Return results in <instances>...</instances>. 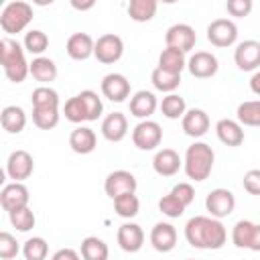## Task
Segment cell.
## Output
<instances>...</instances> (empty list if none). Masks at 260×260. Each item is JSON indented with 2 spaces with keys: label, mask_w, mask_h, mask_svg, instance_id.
Listing matches in <instances>:
<instances>
[{
  "label": "cell",
  "mask_w": 260,
  "mask_h": 260,
  "mask_svg": "<svg viewBox=\"0 0 260 260\" xmlns=\"http://www.w3.org/2000/svg\"><path fill=\"white\" fill-rule=\"evenodd\" d=\"M132 142L140 150H154L162 142V128L154 120H142L132 130Z\"/></svg>",
  "instance_id": "cell-5"
},
{
  "label": "cell",
  "mask_w": 260,
  "mask_h": 260,
  "mask_svg": "<svg viewBox=\"0 0 260 260\" xmlns=\"http://www.w3.org/2000/svg\"><path fill=\"white\" fill-rule=\"evenodd\" d=\"M30 104L32 110H59V93L49 85H41L32 91Z\"/></svg>",
  "instance_id": "cell-28"
},
{
  "label": "cell",
  "mask_w": 260,
  "mask_h": 260,
  "mask_svg": "<svg viewBox=\"0 0 260 260\" xmlns=\"http://www.w3.org/2000/svg\"><path fill=\"white\" fill-rule=\"evenodd\" d=\"M35 171V160L32 154L26 150H14L10 152L8 160H6V175L12 179V183H22L24 179H28Z\"/></svg>",
  "instance_id": "cell-11"
},
{
  "label": "cell",
  "mask_w": 260,
  "mask_h": 260,
  "mask_svg": "<svg viewBox=\"0 0 260 260\" xmlns=\"http://www.w3.org/2000/svg\"><path fill=\"white\" fill-rule=\"evenodd\" d=\"M234 61L240 71H258L260 67V43L254 39L242 41L236 45Z\"/></svg>",
  "instance_id": "cell-12"
},
{
  "label": "cell",
  "mask_w": 260,
  "mask_h": 260,
  "mask_svg": "<svg viewBox=\"0 0 260 260\" xmlns=\"http://www.w3.org/2000/svg\"><path fill=\"white\" fill-rule=\"evenodd\" d=\"M69 146L77 154H89L98 146V136L89 126H77L69 134Z\"/></svg>",
  "instance_id": "cell-23"
},
{
  "label": "cell",
  "mask_w": 260,
  "mask_h": 260,
  "mask_svg": "<svg viewBox=\"0 0 260 260\" xmlns=\"http://www.w3.org/2000/svg\"><path fill=\"white\" fill-rule=\"evenodd\" d=\"M95 41L87 32H73L67 39V55L75 61H85L93 55Z\"/></svg>",
  "instance_id": "cell-21"
},
{
  "label": "cell",
  "mask_w": 260,
  "mask_h": 260,
  "mask_svg": "<svg viewBox=\"0 0 260 260\" xmlns=\"http://www.w3.org/2000/svg\"><path fill=\"white\" fill-rule=\"evenodd\" d=\"M250 89H252V93L260 95V69L254 71V75L250 77Z\"/></svg>",
  "instance_id": "cell-48"
},
{
  "label": "cell",
  "mask_w": 260,
  "mask_h": 260,
  "mask_svg": "<svg viewBox=\"0 0 260 260\" xmlns=\"http://www.w3.org/2000/svg\"><path fill=\"white\" fill-rule=\"evenodd\" d=\"M158 108H160L162 116L169 118V120H179V118H183L185 112H187V104H185V100H183L179 93H167V95L160 100Z\"/></svg>",
  "instance_id": "cell-31"
},
{
  "label": "cell",
  "mask_w": 260,
  "mask_h": 260,
  "mask_svg": "<svg viewBox=\"0 0 260 260\" xmlns=\"http://www.w3.org/2000/svg\"><path fill=\"white\" fill-rule=\"evenodd\" d=\"M136 177L130 173V171H124V169H118V171H112L106 181H104V191L106 195L114 201L116 197L120 195H126V193H136Z\"/></svg>",
  "instance_id": "cell-8"
},
{
  "label": "cell",
  "mask_w": 260,
  "mask_h": 260,
  "mask_svg": "<svg viewBox=\"0 0 260 260\" xmlns=\"http://www.w3.org/2000/svg\"><path fill=\"white\" fill-rule=\"evenodd\" d=\"M187 260H195V258H187Z\"/></svg>",
  "instance_id": "cell-51"
},
{
  "label": "cell",
  "mask_w": 260,
  "mask_h": 260,
  "mask_svg": "<svg viewBox=\"0 0 260 260\" xmlns=\"http://www.w3.org/2000/svg\"><path fill=\"white\" fill-rule=\"evenodd\" d=\"M8 219L12 223V228H16L18 232H30L37 223V217L32 213L30 207H22V209H14L8 213Z\"/></svg>",
  "instance_id": "cell-39"
},
{
  "label": "cell",
  "mask_w": 260,
  "mask_h": 260,
  "mask_svg": "<svg viewBox=\"0 0 260 260\" xmlns=\"http://www.w3.org/2000/svg\"><path fill=\"white\" fill-rule=\"evenodd\" d=\"M0 122L8 134H20L26 126V114L20 106H6L0 114Z\"/></svg>",
  "instance_id": "cell-25"
},
{
  "label": "cell",
  "mask_w": 260,
  "mask_h": 260,
  "mask_svg": "<svg viewBox=\"0 0 260 260\" xmlns=\"http://www.w3.org/2000/svg\"><path fill=\"white\" fill-rule=\"evenodd\" d=\"M124 55V41L114 35V32H106L102 37H98L95 41V49H93V57L104 63V65H112L116 61H120Z\"/></svg>",
  "instance_id": "cell-6"
},
{
  "label": "cell",
  "mask_w": 260,
  "mask_h": 260,
  "mask_svg": "<svg viewBox=\"0 0 260 260\" xmlns=\"http://www.w3.org/2000/svg\"><path fill=\"white\" fill-rule=\"evenodd\" d=\"M254 230H256V223L250 221V219L236 221V225L232 230V242H234V246L236 248L250 250V244H252V238H254Z\"/></svg>",
  "instance_id": "cell-34"
},
{
  "label": "cell",
  "mask_w": 260,
  "mask_h": 260,
  "mask_svg": "<svg viewBox=\"0 0 260 260\" xmlns=\"http://www.w3.org/2000/svg\"><path fill=\"white\" fill-rule=\"evenodd\" d=\"M28 189L24 183H8L2 187L0 191V205L4 211H14V209H22L28 207Z\"/></svg>",
  "instance_id": "cell-14"
},
{
  "label": "cell",
  "mask_w": 260,
  "mask_h": 260,
  "mask_svg": "<svg viewBox=\"0 0 260 260\" xmlns=\"http://www.w3.org/2000/svg\"><path fill=\"white\" fill-rule=\"evenodd\" d=\"M51 260H81V256L73 248H61L51 256Z\"/></svg>",
  "instance_id": "cell-47"
},
{
  "label": "cell",
  "mask_w": 260,
  "mask_h": 260,
  "mask_svg": "<svg viewBox=\"0 0 260 260\" xmlns=\"http://www.w3.org/2000/svg\"><path fill=\"white\" fill-rule=\"evenodd\" d=\"M0 65L4 69V75L14 83H22L26 75H30V63L24 57L22 45L10 37H4L0 41Z\"/></svg>",
  "instance_id": "cell-2"
},
{
  "label": "cell",
  "mask_w": 260,
  "mask_h": 260,
  "mask_svg": "<svg viewBox=\"0 0 260 260\" xmlns=\"http://www.w3.org/2000/svg\"><path fill=\"white\" fill-rule=\"evenodd\" d=\"M156 0H130L128 4V16L134 22H148L156 14Z\"/></svg>",
  "instance_id": "cell-30"
},
{
  "label": "cell",
  "mask_w": 260,
  "mask_h": 260,
  "mask_svg": "<svg viewBox=\"0 0 260 260\" xmlns=\"http://www.w3.org/2000/svg\"><path fill=\"white\" fill-rule=\"evenodd\" d=\"M30 20H32V6L24 0H12L0 12V28L6 35H16L24 30Z\"/></svg>",
  "instance_id": "cell-4"
},
{
  "label": "cell",
  "mask_w": 260,
  "mask_h": 260,
  "mask_svg": "<svg viewBox=\"0 0 260 260\" xmlns=\"http://www.w3.org/2000/svg\"><path fill=\"white\" fill-rule=\"evenodd\" d=\"M238 122L242 126H256L260 128V100H248L242 102L236 110Z\"/></svg>",
  "instance_id": "cell-33"
},
{
  "label": "cell",
  "mask_w": 260,
  "mask_h": 260,
  "mask_svg": "<svg viewBox=\"0 0 260 260\" xmlns=\"http://www.w3.org/2000/svg\"><path fill=\"white\" fill-rule=\"evenodd\" d=\"M207 41L213 47H232L238 41V26L230 18H215L207 26Z\"/></svg>",
  "instance_id": "cell-7"
},
{
  "label": "cell",
  "mask_w": 260,
  "mask_h": 260,
  "mask_svg": "<svg viewBox=\"0 0 260 260\" xmlns=\"http://www.w3.org/2000/svg\"><path fill=\"white\" fill-rule=\"evenodd\" d=\"M185 240L199 250H219L228 240V232L219 219L211 215H195L185 223Z\"/></svg>",
  "instance_id": "cell-1"
},
{
  "label": "cell",
  "mask_w": 260,
  "mask_h": 260,
  "mask_svg": "<svg viewBox=\"0 0 260 260\" xmlns=\"http://www.w3.org/2000/svg\"><path fill=\"white\" fill-rule=\"evenodd\" d=\"M49 254V244L45 238L41 236H35V238H28L24 244H22V256L26 260H45Z\"/></svg>",
  "instance_id": "cell-38"
},
{
  "label": "cell",
  "mask_w": 260,
  "mask_h": 260,
  "mask_svg": "<svg viewBox=\"0 0 260 260\" xmlns=\"http://www.w3.org/2000/svg\"><path fill=\"white\" fill-rule=\"evenodd\" d=\"M18 252H20V248H18L16 238L8 232H0V258L2 260H12V258H16Z\"/></svg>",
  "instance_id": "cell-43"
},
{
  "label": "cell",
  "mask_w": 260,
  "mask_h": 260,
  "mask_svg": "<svg viewBox=\"0 0 260 260\" xmlns=\"http://www.w3.org/2000/svg\"><path fill=\"white\" fill-rule=\"evenodd\" d=\"M128 134V120L122 112H112L102 120V136L108 142H120Z\"/></svg>",
  "instance_id": "cell-20"
},
{
  "label": "cell",
  "mask_w": 260,
  "mask_h": 260,
  "mask_svg": "<svg viewBox=\"0 0 260 260\" xmlns=\"http://www.w3.org/2000/svg\"><path fill=\"white\" fill-rule=\"evenodd\" d=\"M234 207H236V197H234V193L230 189L217 187V189L209 191V195L205 197V209L215 219L228 217L234 211Z\"/></svg>",
  "instance_id": "cell-10"
},
{
  "label": "cell",
  "mask_w": 260,
  "mask_h": 260,
  "mask_svg": "<svg viewBox=\"0 0 260 260\" xmlns=\"http://www.w3.org/2000/svg\"><path fill=\"white\" fill-rule=\"evenodd\" d=\"M171 193H173L185 207H189V205L193 203V199H195V189H193L191 183H177V185L171 189Z\"/></svg>",
  "instance_id": "cell-44"
},
{
  "label": "cell",
  "mask_w": 260,
  "mask_h": 260,
  "mask_svg": "<svg viewBox=\"0 0 260 260\" xmlns=\"http://www.w3.org/2000/svg\"><path fill=\"white\" fill-rule=\"evenodd\" d=\"M63 114L69 122L73 124H81V122H87V116H85V110H83V104L79 100V95H73L65 102L63 106Z\"/></svg>",
  "instance_id": "cell-40"
},
{
  "label": "cell",
  "mask_w": 260,
  "mask_h": 260,
  "mask_svg": "<svg viewBox=\"0 0 260 260\" xmlns=\"http://www.w3.org/2000/svg\"><path fill=\"white\" fill-rule=\"evenodd\" d=\"M71 6H73L75 10H89V8L95 6V2H93V0H89V2H77V0H73Z\"/></svg>",
  "instance_id": "cell-50"
},
{
  "label": "cell",
  "mask_w": 260,
  "mask_h": 260,
  "mask_svg": "<svg viewBox=\"0 0 260 260\" xmlns=\"http://www.w3.org/2000/svg\"><path fill=\"white\" fill-rule=\"evenodd\" d=\"M242 185H244V189L250 195H260V169L246 171L244 173V179H242Z\"/></svg>",
  "instance_id": "cell-46"
},
{
  "label": "cell",
  "mask_w": 260,
  "mask_h": 260,
  "mask_svg": "<svg viewBox=\"0 0 260 260\" xmlns=\"http://www.w3.org/2000/svg\"><path fill=\"white\" fill-rule=\"evenodd\" d=\"M211 122H209V116L205 110L201 108H191L185 112V116L181 118V128L187 136L191 138H201L203 134H207Z\"/></svg>",
  "instance_id": "cell-16"
},
{
  "label": "cell",
  "mask_w": 260,
  "mask_h": 260,
  "mask_svg": "<svg viewBox=\"0 0 260 260\" xmlns=\"http://www.w3.org/2000/svg\"><path fill=\"white\" fill-rule=\"evenodd\" d=\"M158 209H160V213L167 215V217H181L183 211H185L187 207H185L173 193H169V195L160 197V201H158Z\"/></svg>",
  "instance_id": "cell-42"
},
{
  "label": "cell",
  "mask_w": 260,
  "mask_h": 260,
  "mask_svg": "<svg viewBox=\"0 0 260 260\" xmlns=\"http://www.w3.org/2000/svg\"><path fill=\"white\" fill-rule=\"evenodd\" d=\"M225 10L236 18H244L252 12V0H228Z\"/></svg>",
  "instance_id": "cell-45"
},
{
  "label": "cell",
  "mask_w": 260,
  "mask_h": 260,
  "mask_svg": "<svg viewBox=\"0 0 260 260\" xmlns=\"http://www.w3.org/2000/svg\"><path fill=\"white\" fill-rule=\"evenodd\" d=\"M30 75H32V79L41 81L43 85L51 83L57 77V65L49 57H35L30 61Z\"/></svg>",
  "instance_id": "cell-26"
},
{
  "label": "cell",
  "mask_w": 260,
  "mask_h": 260,
  "mask_svg": "<svg viewBox=\"0 0 260 260\" xmlns=\"http://www.w3.org/2000/svg\"><path fill=\"white\" fill-rule=\"evenodd\" d=\"M187 69L193 77L197 79H207V77H213L219 69V63H217V57L209 51H195L189 59H187Z\"/></svg>",
  "instance_id": "cell-13"
},
{
  "label": "cell",
  "mask_w": 260,
  "mask_h": 260,
  "mask_svg": "<svg viewBox=\"0 0 260 260\" xmlns=\"http://www.w3.org/2000/svg\"><path fill=\"white\" fill-rule=\"evenodd\" d=\"M150 244L156 252H171L177 246V230L169 221H158L150 230Z\"/></svg>",
  "instance_id": "cell-18"
},
{
  "label": "cell",
  "mask_w": 260,
  "mask_h": 260,
  "mask_svg": "<svg viewBox=\"0 0 260 260\" xmlns=\"http://www.w3.org/2000/svg\"><path fill=\"white\" fill-rule=\"evenodd\" d=\"M81 104H83V110H85V116H87V122H93L102 116L104 112V104H102V98L91 91V89H83L81 93H77Z\"/></svg>",
  "instance_id": "cell-36"
},
{
  "label": "cell",
  "mask_w": 260,
  "mask_h": 260,
  "mask_svg": "<svg viewBox=\"0 0 260 260\" xmlns=\"http://www.w3.org/2000/svg\"><path fill=\"white\" fill-rule=\"evenodd\" d=\"M24 51H28L30 55H37V57H43V53L47 51L49 47V37L39 30V28H32L24 35Z\"/></svg>",
  "instance_id": "cell-37"
},
{
  "label": "cell",
  "mask_w": 260,
  "mask_h": 260,
  "mask_svg": "<svg viewBox=\"0 0 260 260\" xmlns=\"http://www.w3.org/2000/svg\"><path fill=\"white\" fill-rule=\"evenodd\" d=\"M114 209H116V213L120 217L132 219L140 211V201H138L136 193H126V195H120V197L114 199Z\"/></svg>",
  "instance_id": "cell-35"
},
{
  "label": "cell",
  "mask_w": 260,
  "mask_h": 260,
  "mask_svg": "<svg viewBox=\"0 0 260 260\" xmlns=\"http://www.w3.org/2000/svg\"><path fill=\"white\" fill-rule=\"evenodd\" d=\"M165 43L171 49H177L181 53H189L195 47V43H197V32H195V28L191 24L177 22V24H173V26L167 28Z\"/></svg>",
  "instance_id": "cell-9"
},
{
  "label": "cell",
  "mask_w": 260,
  "mask_h": 260,
  "mask_svg": "<svg viewBox=\"0 0 260 260\" xmlns=\"http://www.w3.org/2000/svg\"><path fill=\"white\" fill-rule=\"evenodd\" d=\"M158 108V102H156V95L152 91H146V89H140L136 91L132 98H130V114L134 118H140V120H148L154 110Z\"/></svg>",
  "instance_id": "cell-22"
},
{
  "label": "cell",
  "mask_w": 260,
  "mask_h": 260,
  "mask_svg": "<svg viewBox=\"0 0 260 260\" xmlns=\"http://www.w3.org/2000/svg\"><path fill=\"white\" fill-rule=\"evenodd\" d=\"M158 67L165 69V71H169V73L181 75V71L187 67L185 53H181L177 49H171V47H165L162 53L158 55Z\"/></svg>",
  "instance_id": "cell-27"
},
{
  "label": "cell",
  "mask_w": 260,
  "mask_h": 260,
  "mask_svg": "<svg viewBox=\"0 0 260 260\" xmlns=\"http://www.w3.org/2000/svg\"><path fill=\"white\" fill-rule=\"evenodd\" d=\"M150 81H152L154 89H158L162 93H175V89L181 85V75H175V73H169V71L156 67L150 73Z\"/></svg>",
  "instance_id": "cell-32"
},
{
  "label": "cell",
  "mask_w": 260,
  "mask_h": 260,
  "mask_svg": "<svg viewBox=\"0 0 260 260\" xmlns=\"http://www.w3.org/2000/svg\"><path fill=\"white\" fill-rule=\"evenodd\" d=\"M215 134H217L219 142H223L225 146H240L244 142L242 124L238 120H232V118H221L215 124Z\"/></svg>",
  "instance_id": "cell-24"
},
{
  "label": "cell",
  "mask_w": 260,
  "mask_h": 260,
  "mask_svg": "<svg viewBox=\"0 0 260 260\" xmlns=\"http://www.w3.org/2000/svg\"><path fill=\"white\" fill-rule=\"evenodd\" d=\"M181 167H183V160L179 152L173 148H160L152 158V169L160 177H173L179 173Z\"/></svg>",
  "instance_id": "cell-19"
},
{
  "label": "cell",
  "mask_w": 260,
  "mask_h": 260,
  "mask_svg": "<svg viewBox=\"0 0 260 260\" xmlns=\"http://www.w3.org/2000/svg\"><path fill=\"white\" fill-rule=\"evenodd\" d=\"M116 240H118V246L124 250V252H138L144 244V232L138 223L134 221H126L118 228V234H116Z\"/></svg>",
  "instance_id": "cell-17"
},
{
  "label": "cell",
  "mask_w": 260,
  "mask_h": 260,
  "mask_svg": "<svg viewBox=\"0 0 260 260\" xmlns=\"http://www.w3.org/2000/svg\"><path fill=\"white\" fill-rule=\"evenodd\" d=\"M250 250H252V252H260V223H256V230H254V238H252Z\"/></svg>",
  "instance_id": "cell-49"
},
{
  "label": "cell",
  "mask_w": 260,
  "mask_h": 260,
  "mask_svg": "<svg viewBox=\"0 0 260 260\" xmlns=\"http://www.w3.org/2000/svg\"><path fill=\"white\" fill-rule=\"evenodd\" d=\"M108 244L98 236H87L81 240V258L83 260H108Z\"/></svg>",
  "instance_id": "cell-29"
},
{
  "label": "cell",
  "mask_w": 260,
  "mask_h": 260,
  "mask_svg": "<svg viewBox=\"0 0 260 260\" xmlns=\"http://www.w3.org/2000/svg\"><path fill=\"white\" fill-rule=\"evenodd\" d=\"M213 162H215V152L213 148L207 144V142H193L191 146H187V152H185V160H183V169H185V175L195 181V183H201L205 181L211 171H213Z\"/></svg>",
  "instance_id": "cell-3"
},
{
  "label": "cell",
  "mask_w": 260,
  "mask_h": 260,
  "mask_svg": "<svg viewBox=\"0 0 260 260\" xmlns=\"http://www.w3.org/2000/svg\"><path fill=\"white\" fill-rule=\"evenodd\" d=\"M102 93L110 102L120 104L126 98H130V81L122 73H108L102 79Z\"/></svg>",
  "instance_id": "cell-15"
},
{
  "label": "cell",
  "mask_w": 260,
  "mask_h": 260,
  "mask_svg": "<svg viewBox=\"0 0 260 260\" xmlns=\"http://www.w3.org/2000/svg\"><path fill=\"white\" fill-rule=\"evenodd\" d=\"M32 122L41 130H51L59 124V110H32Z\"/></svg>",
  "instance_id": "cell-41"
}]
</instances>
